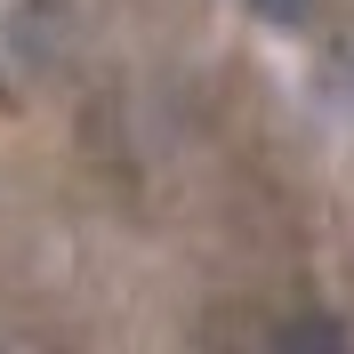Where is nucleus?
<instances>
[{"mask_svg": "<svg viewBox=\"0 0 354 354\" xmlns=\"http://www.w3.org/2000/svg\"><path fill=\"white\" fill-rule=\"evenodd\" d=\"M57 65H65V8H57V0L8 8V17H0V97L24 105Z\"/></svg>", "mask_w": 354, "mask_h": 354, "instance_id": "obj_1", "label": "nucleus"}, {"mask_svg": "<svg viewBox=\"0 0 354 354\" xmlns=\"http://www.w3.org/2000/svg\"><path fill=\"white\" fill-rule=\"evenodd\" d=\"M250 17H266L274 32H298V24L314 17V0H250Z\"/></svg>", "mask_w": 354, "mask_h": 354, "instance_id": "obj_2", "label": "nucleus"}]
</instances>
